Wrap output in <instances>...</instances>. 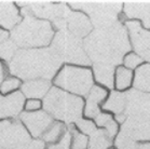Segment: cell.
<instances>
[{
  "instance_id": "obj_6",
  "label": "cell",
  "mask_w": 150,
  "mask_h": 149,
  "mask_svg": "<svg viewBox=\"0 0 150 149\" xmlns=\"http://www.w3.org/2000/svg\"><path fill=\"white\" fill-rule=\"evenodd\" d=\"M70 6L85 11L97 28L116 23L117 16L122 8V4L120 2H71Z\"/></svg>"
},
{
  "instance_id": "obj_35",
  "label": "cell",
  "mask_w": 150,
  "mask_h": 149,
  "mask_svg": "<svg viewBox=\"0 0 150 149\" xmlns=\"http://www.w3.org/2000/svg\"><path fill=\"white\" fill-rule=\"evenodd\" d=\"M116 121H118L119 123H123V122L126 120V116L124 114H119V115H116V118H115Z\"/></svg>"
},
{
  "instance_id": "obj_8",
  "label": "cell",
  "mask_w": 150,
  "mask_h": 149,
  "mask_svg": "<svg viewBox=\"0 0 150 149\" xmlns=\"http://www.w3.org/2000/svg\"><path fill=\"white\" fill-rule=\"evenodd\" d=\"M55 83L77 94H89L93 84L92 74L88 69L65 67L55 79Z\"/></svg>"
},
{
  "instance_id": "obj_13",
  "label": "cell",
  "mask_w": 150,
  "mask_h": 149,
  "mask_svg": "<svg viewBox=\"0 0 150 149\" xmlns=\"http://www.w3.org/2000/svg\"><path fill=\"white\" fill-rule=\"evenodd\" d=\"M91 23L89 20L78 12H70L65 17V29L77 38H82L86 36L91 31Z\"/></svg>"
},
{
  "instance_id": "obj_30",
  "label": "cell",
  "mask_w": 150,
  "mask_h": 149,
  "mask_svg": "<svg viewBox=\"0 0 150 149\" xmlns=\"http://www.w3.org/2000/svg\"><path fill=\"white\" fill-rule=\"evenodd\" d=\"M18 85H20V81L17 79H14V78L8 79L7 81H4L2 83V85H1V92L2 93H8L9 91L15 89Z\"/></svg>"
},
{
  "instance_id": "obj_21",
  "label": "cell",
  "mask_w": 150,
  "mask_h": 149,
  "mask_svg": "<svg viewBox=\"0 0 150 149\" xmlns=\"http://www.w3.org/2000/svg\"><path fill=\"white\" fill-rule=\"evenodd\" d=\"M103 108L105 110L115 112L116 115L123 114L124 109H125V93L112 92L110 94L109 98L103 105Z\"/></svg>"
},
{
  "instance_id": "obj_32",
  "label": "cell",
  "mask_w": 150,
  "mask_h": 149,
  "mask_svg": "<svg viewBox=\"0 0 150 149\" xmlns=\"http://www.w3.org/2000/svg\"><path fill=\"white\" fill-rule=\"evenodd\" d=\"M45 142L42 139H34L28 143L25 149H45Z\"/></svg>"
},
{
  "instance_id": "obj_2",
  "label": "cell",
  "mask_w": 150,
  "mask_h": 149,
  "mask_svg": "<svg viewBox=\"0 0 150 149\" xmlns=\"http://www.w3.org/2000/svg\"><path fill=\"white\" fill-rule=\"evenodd\" d=\"M62 61L51 49L45 50H20L11 60L9 69L14 76L22 79L53 77Z\"/></svg>"
},
{
  "instance_id": "obj_25",
  "label": "cell",
  "mask_w": 150,
  "mask_h": 149,
  "mask_svg": "<svg viewBox=\"0 0 150 149\" xmlns=\"http://www.w3.org/2000/svg\"><path fill=\"white\" fill-rule=\"evenodd\" d=\"M16 44L12 40H4L0 43V57L9 63L16 53Z\"/></svg>"
},
{
  "instance_id": "obj_28",
  "label": "cell",
  "mask_w": 150,
  "mask_h": 149,
  "mask_svg": "<svg viewBox=\"0 0 150 149\" xmlns=\"http://www.w3.org/2000/svg\"><path fill=\"white\" fill-rule=\"evenodd\" d=\"M71 130H70V124L68 126L67 132L64 134V136L62 137L57 143H55L54 145L48 146V149H70V145H71Z\"/></svg>"
},
{
  "instance_id": "obj_5",
  "label": "cell",
  "mask_w": 150,
  "mask_h": 149,
  "mask_svg": "<svg viewBox=\"0 0 150 149\" xmlns=\"http://www.w3.org/2000/svg\"><path fill=\"white\" fill-rule=\"evenodd\" d=\"M50 49L62 62H70L81 65L91 64L80 39L66 29L59 31L56 34Z\"/></svg>"
},
{
  "instance_id": "obj_19",
  "label": "cell",
  "mask_w": 150,
  "mask_h": 149,
  "mask_svg": "<svg viewBox=\"0 0 150 149\" xmlns=\"http://www.w3.org/2000/svg\"><path fill=\"white\" fill-rule=\"evenodd\" d=\"M90 136L88 149H109L112 144V138L104 129L96 130Z\"/></svg>"
},
{
  "instance_id": "obj_4",
  "label": "cell",
  "mask_w": 150,
  "mask_h": 149,
  "mask_svg": "<svg viewBox=\"0 0 150 149\" xmlns=\"http://www.w3.org/2000/svg\"><path fill=\"white\" fill-rule=\"evenodd\" d=\"M53 29L51 24L45 21L35 20L26 16L22 23L13 29L11 38L14 43L22 48L47 45L51 41Z\"/></svg>"
},
{
  "instance_id": "obj_37",
  "label": "cell",
  "mask_w": 150,
  "mask_h": 149,
  "mask_svg": "<svg viewBox=\"0 0 150 149\" xmlns=\"http://www.w3.org/2000/svg\"><path fill=\"white\" fill-rule=\"evenodd\" d=\"M4 77V66H2V64L0 63V82L2 81Z\"/></svg>"
},
{
  "instance_id": "obj_22",
  "label": "cell",
  "mask_w": 150,
  "mask_h": 149,
  "mask_svg": "<svg viewBox=\"0 0 150 149\" xmlns=\"http://www.w3.org/2000/svg\"><path fill=\"white\" fill-rule=\"evenodd\" d=\"M94 72L96 80L108 88L113 85V66L106 64H94Z\"/></svg>"
},
{
  "instance_id": "obj_33",
  "label": "cell",
  "mask_w": 150,
  "mask_h": 149,
  "mask_svg": "<svg viewBox=\"0 0 150 149\" xmlns=\"http://www.w3.org/2000/svg\"><path fill=\"white\" fill-rule=\"evenodd\" d=\"M40 108V102L38 101H35V99H31V101H28L26 103V109L27 110H30V111H35L37 109Z\"/></svg>"
},
{
  "instance_id": "obj_38",
  "label": "cell",
  "mask_w": 150,
  "mask_h": 149,
  "mask_svg": "<svg viewBox=\"0 0 150 149\" xmlns=\"http://www.w3.org/2000/svg\"><path fill=\"white\" fill-rule=\"evenodd\" d=\"M0 149H4V148H1V147H0Z\"/></svg>"
},
{
  "instance_id": "obj_27",
  "label": "cell",
  "mask_w": 150,
  "mask_h": 149,
  "mask_svg": "<svg viewBox=\"0 0 150 149\" xmlns=\"http://www.w3.org/2000/svg\"><path fill=\"white\" fill-rule=\"evenodd\" d=\"M132 72L126 68L120 67L117 71V87L121 90L127 88L131 83Z\"/></svg>"
},
{
  "instance_id": "obj_9",
  "label": "cell",
  "mask_w": 150,
  "mask_h": 149,
  "mask_svg": "<svg viewBox=\"0 0 150 149\" xmlns=\"http://www.w3.org/2000/svg\"><path fill=\"white\" fill-rule=\"evenodd\" d=\"M30 136L18 120L0 121V147L4 149H25Z\"/></svg>"
},
{
  "instance_id": "obj_1",
  "label": "cell",
  "mask_w": 150,
  "mask_h": 149,
  "mask_svg": "<svg viewBox=\"0 0 150 149\" xmlns=\"http://www.w3.org/2000/svg\"><path fill=\"white\" fill-rule=\"evenodd\" d=\"M83 48L94 64L115 66L122 62L123 55L130 50V43L124 26L116 22L93 31L84 40Z\"/></svg>"
},
{
  "instance_id": "obj_15",
  "label": "cell",
  "mask_w": 150,
  "mask_h": 149,
  "mask_svg": "<svg viewBox=\"0 0 150 149\" xmlns=\"http://www.w3.org/2000/svg\"><path fill=\"white\" fill-rule=\"evenodd\" d=\"M107 92L99 87H92L91 91L88 94L86 98V106H85L84 115L89 118H95L99 114L98 104L106 97Z\"/></svg>"
},
{
  "instance_id": "obj_36",
  "label": "cell",
  "mask_w": 150,
  "mask_h": 149,
  "mask_svg": "<svg viewBox=\"0 0 150 149\" xmlns=\"http://www.w3.org/2000/svg\"><path fill=\"white\" fill-rule=\"evenodd\" d=\"M7 39H8V34H7V33L0 31V43H1V42H4V40H7Z\"/></svg>"
},
{
  "instance_id": "obj_34",
  "label": "cell",
  "mask_w": 150,
  "mask_h": 149,
  "mask_svg": "<svg viewBox=\"0 0 150 149\" xmlns=\"http://www.w3.org/2000/svg\"><path fill=\"white\" fill-rule=\"evenodd\" d=\"M134 149H150V142H138Z\"/></svg>"
},
{
  "instance_id": "obj_12",
  "label": "cell",
  "mask_w": 150,
  "mask_h": 149,
  "mask_svg": "<svg viewBox=\"0 0 150 149\" xmlns=\"http://www.w3.org/2000/svg\"><path fill=\"white\" fill-rule=\"evenodd\" d=\"M131 39L135 51L139 54V57L149 61L150 60V31L142 28L138 22H126Z\"/></svg>"
},
{
  "instance_id": "obj_7",
  "label": "cell",
  "mask_w": 150,
  "mask_h": 149,
  "mask_svg": "<svg viewBox=\"0 0 150 149\" xmlns=\"http://www.w3.org/2000/svg\"><path fill=\"white\" fill-rule=\"evenodd\" d=\"M20 6H26L22 9L25 16L47 17L52 20L58 31L65 29V17L69 9L65 4H51V2H18Z\"/></svg>"
},
{
  "instance_id": "obj_24",
  "label": "cell",
  "mask_w": 150,
  "mask_h": 149,
  "mask_svg": "<svg viewBox=\"0 0 150 149\" xmlns=\"http://www.w3.org/2000/svg\"><path fill=\"white\" fill-rule=\"evenodd\" d=\"M134 84L138 90L150 92V64L144 65L137 69Z\"/></svg>"
},
{
  "instance_id": "obj_26",
  "label": "cell",
  "mask_w": 150,
  "mask_h": 149,
  "mask_svg": "<svg viewBox=\"0 0 150 149\" xmlns=\"http://www.w3.org/2000/svg\"><path fill=\"white\" fill-rule=\"evenodd\" d=\"M71 130V149H86L88 148V138L84 134L79 133L75 129V126H70Z\"/></svg>"
},
{
  "instance_id": "obj_10",
  "label": "cell",
  "mask_w": 150,
  "mask_h": 149,
  "mask_svg": "<svg viewBox=\"0 0 150 149\" xmlns=\"http://www.w3.org/2000/svg\"><path fill=\"white\" fill-rule=\"evenodd\" d=\"M124 115L127 117L150 118V94L137 90L125 93Z\"/></svg>"
},
{
  "instance_id": "obj_14",
  "label": "cell",
  "mask_w": 150,
  "mask_h": 149,
  "mask_svg": "<svg viewBox=\"0 0 150 149\" xmlns=\"http://www.w3.org/2000/svg\"><path fill=\"white\" fill-rule=\"evenodd\" d=\"M24 105V96L20 92L8 95L6 97L0 96V118L15 117L21 112Z\"/></svg>"
},
{
  "instance_id": "obj_11",
  "label": "cell",
  "mask_w": 150,
  "mask_h": 149,
  "mask_svg": "<svg viewBox=\"0 0 150 149\" xmlns=\"http://www.w3.org/2000/svg\"><path fill=\"white\" fill-rule=\"evenodd\" d=\"M21 121L25 124L27 130L34 137H40L47 132V130L54 123V120L48 112L34 111L23 112L20 116Z\"/></svg>"
},
{
  "instance_id": "obj_18",
  "label": "cell",
  "mask_w": 150,
  "mask_h": 149,
  "mask_svg": "<svg viewBox=\"0 0 150 149\" xmlns=\"http://www.w3.org/2000/svg\"><path fill=\"white\" fill-rule=\"evenodd\" d=\"M50 82L41 79V80H33V81L25 82L22 87V91L26 97H43L49 90Z\"/></svg>"
},
{
  "instance_id": "obj_16",
  "label": "cell",
  "mask_w": 150,
  "mask_h": 149,
  "mask_svg": "<svg viewBox=\"0 0 150 149\" xmlns=\"http://www.w3.org/2000/svg\"><path fill=\"white\" fill-rule=\"evenodd\" d=\"M124 12L127 17L142 18L145 26L150 28V2H127Z\"/></svg>"
},
{
  "instance_id": "obj_20",
  "label": "cell",
  "mask_w": 150,
  "mask_h": 149,
  "mask_svg": "<svg viewBox=\"0 0 150 149\" xmlns=\"http://www.w3.org/2000/svg\"><path fill=\"white\" fill-rule=\"evenodd\" d=\"M67 130L68 128L64 123L54 121V123L47 130V132L41 137H42V140L45 142V144H47L48 146L54 145L55 143H57L64 136V134L67 132Z\"/></svg>"
},
{
  "instance_id": "obj_31",
  "label": "cell",
  "mask_w": 150,
  "mask_h": 149,
  "mask_svg": "<svg viewBox=\"0 0 150 149\" xmlns=\"http://www.w3.org/2000/svg\"><path fill=\"white\" fill-rule=\"evenodd\" d=\"M142 63V57H139L136 54H130L127 55L124 60V64L126 67L129 68H135L138 64Z\"/></svg>"
},
{
  "instance_id": "obj_23",
  "label": "cell",
  "mask_w": 150,
  "mask_h": 149,
  "mask_svg": "<svg viewBox=\"0 0 150 149\" xmlns=\"http://www.w3.org/2000/svg\"><path fill=\"white\" fill-rule=\"evenodd\" d=\"M94 119H95L96 124L105 130L111 138L118 133V124H117L116 120L110 115H108V114H98Z\"/></svg>"
},
{
  "instance_id": "obj_17",
  "label": "cell",
  "mask_w": 150,
  "mask_h": 149,
  "mask_svg": "<svg viewBox=\"0 0 150 149\" xmlns=\"http://www.w3.org/2000/svg\"><path fill=\"white\" fill-rule=\"evenodd\" d=\"M20 21V15L12 2H0V25L6 28H12Z\"/></svg>"
},
{
  "instance_id": "obj_3",
  "label": "cell",
  "mask_w": 150,
  "mask_h": 149,
  "mask_svg": "<svg viewBox=\"0 0 150 149\" xmlns=\"http://www.w3.org/2000/svg\"><path fill=\"white\" fill-rule=\"evenodd\" d=\"M83 102L81 98L69 95L53 88L45 95L43 108L51 117L70 124L81 118Z\"/></svg>"
},
{
  "instance_id": "obj_29",
  "label": "cell",
  "mask_w": 150,
  "mask_h": 149,
  "mask_svg": "<svg viewBox=\"0 0 150 149\" xmlns=\"http://www.w3.org/2000/svg\"><path fill=\"white\" fill-rule=\"evenodd\" d=\"M76 124L78 126V129L81 131L83 134H86V135H91L93 132H95L96 126L95 123L91 120H88V119H79L76 121Z\"/></svg>"
}]
</instances>
